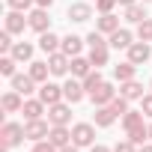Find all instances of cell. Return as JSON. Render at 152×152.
I'll return each instance as SVG.
<instances>
[{
	"label": "cell",
	"instance_id": "obj_5",
	"mask_svg": "<svg viewBox=\"0 0 152 152\" xmlns=\"http://www.w3.org/2000/svg\"><path fill=\"white\" fill-rule=\"evenodd\" d=\"M24 131H27V140L39 143V140H48L51 122H45V119H30V122H24Z\"/></svg>",
	"mask_w": 152,
	"mask_h": 152
},
{
	"label": "cell",
	"instance_id": "obj_26",
	"mask_svg": "<svg viewBox=\"0 0 152 152\" xmlns=\"http://www.w3.org/2000/svg\"><path fill=\"white\" fill-rule=\"evenodd\" d=\"M33 87H36V81L30 78V75H15V78H12V90H15V93H21L24 99L33 93Z\"/></svg>",
	"mask_w": 152,
	"mask_h": 152
},
{
	"label": "cell",
	"instance_id": "obj_22",
	"mask_svg": "<svg viewBox=\"0 0 152 152\" xmlns=\"http://www.w3.org/2000/svg\"><path fill=\"white\" fill-rule=\"evenodd\" d=\"M96 30H99V33H104V36H110V33H116V30H119V18H116L113 12H104L102 18H96Z\"/></svg>",
	"mask_w": 152,
	"mask_h": 152
},
{
	"label": "cell",
	"instance_id": "obj_12",
	"mask_svg": "<svg viewBox=\"0 0 152 152\" xmlns=\"http://www.w3.org/2000/svg\"><path fill=\"white\" fill-rule=\"evenodd\" d=\"M131 42H134V33H131V30H125V27H119L116 33H110V36H107V45H110V48H116V51H128V48H131Z\"/></svg>",
	"mask_w": 152,
	"mask_h": 152
},
{
	"label": "cell",
	"instance_id": "obj_13",
	"mask_svg": "<svg viewBox=\"0 0 152 152\" xmlns=\"http://www.w3.org/2000/svg\"><path fill=\"white\" fill-rule=\"evenodd\" d=\"M0 107H3V113H21L24 96L15 93V90H9V93H3V99H0Z\"/></svg>",
	"mask_w": 152,
	"mask_h": 152
},
{
	"label": "cell",
	"instance_id": "obj_6",
	"mask_svg": "<svg viewBox=\"0 0 152 152\" xmlns=\"http://www.w3.org/2000/svg\"><path fill=\"white\" fill-rule=\"evenodd\" d=\"M63 96H66V102H69V104H78V102L87 96L84 81H81V78H69V81L63 84Z\"/></svg>",
	"mask_w": 152,
	"mask_h": 152
},
{
	"label": "cell",
	"instance_id": "obj_4",
	"mask_svg": "<svg viewBox=\"0 0 152 152\" xmlns=\"http://www.w3.org/2000/svg\"><path fill=\"white\" fill-rule=\"evenodd\" d=\"M27 27H30V21H27V15H24V12L9 9V12L3 15V30H9L12 36H15V33H24Z\"/></svg>",
	"mask_w": 152,
	"mask_h": 152
},
{
	"label": "cell",
	"instance_id": "obj_21",
	"mask_svg": "<svg viewBox=\"0 0 152 152\" xmlns=\"http://www.w3.org/2000/svg\"><path fill=\"white\" fill-rule=\"evenodd\" d=\"M93 69H96V66L90 63V57H81V54H78V57H72V78H81V81H84Z\"/></svg>",
	"mask_w": 152,
	"mask_h": 152
},
{
	"label": "cell",
	"instance_id": "obj_20",
	"mask_svg": "<svg viewBox=\"0 0 152 152\" xmlns=\"http://www.w3.org/2000/svg\"><path fill=\"white\" fill-rule=\"evenodd\" d=\"M60 51H63L66 57H78V54L84 51V39H81V36H75V33H69V36H63Z\"/></svg>",
	"mask_w": 152,
	"mask_h": 152
},
{
	"label": "cell",
	"instance_id": "obj_42",
	"mask_svg": "<svg viewBox=\"0 0 152 152\" xmlns=\"http://www.w3.org/2000/svg\"><path fill=\"white\" fill-rule=\"evenodd\" d=\"M36 6H42V9H51V6H54V0H36Z\"/></svg>",
	"mask_w": 152,
	"mask_h": 152
},
{
	"label": "cell",
	"instance_id": "obj_28",
	"mask_svg": "<svg viewBox=\"0 0 152 152\" xmlns=\"http://www.w3.org/2000/svg\"><path fill=\"white\" fill-rule=\"evenodd\" d=\"M149 15H146V6H140V3H131V6H125V21L128 24H140V21H146Z\"/></svg>",
	"mask_w": 152,
	"mask_h": 152
},
{
	"label": "cell",
	"instance_id": "obj_30",
	"mask_svg": "<svg viewBox=\"0 0 152 152\" xmlns=\"http://www.w3.org/2000/svg\"><path fill=\"white\" fill-rule=\"evenodd\" d=\"M128 134V140L134 143V146H143V143H149V125H134L131 131H125Z\"/></svg>",
	"mask_w": 152,
	"mask_h": 152
},
{
	"label": "cell",
	"instance_id": "obj_8",
	"mask_svg": "<svg viewBox=\"0 0 152 152\" xmlns=\"http://www.w3.org/2000/svg\"><path fill=\"white\" fill-rule=\"evenodd\" d=\"M27 21H30V30H36V33H48V30H51V18H48V9H42V6L30 9Z\"/></svg>",
	"mask_w": 152,
	"mask_h": 152
},
{
	"label": "cell",
	"instance_id": "obj_24",
	"mask_svg": "<svg viewBox=\"0 0 152 152\" xmlns=\"http://www.w3.org/2000/svg\"><path fill=\"white\" fill-rule=\"evenodd\" d=\"M27 75H30V78H33L36 84H45V81H48V75H51V66H48V60H45V63H42V60H33Z\"/></svg>",
	"mask_w": 152,
	"mask_h": 152
},
{
	"label": "cell",
	"instance_id": "obj_15",
	"mask_svg": "<svg viewBox=\"0 0 152 152\" xmlns=\"http://www.w3.org/2000/svg\"><path fill=\"white\" fill-rule=\"evenodd\" d=\"M119 96L128 99V102H140V99H143V84L134 81V78H131V81H122V84H119Z\"/></svg>",
	"mask_w": 152,
	"mask_h": 152
},
{
	"label": "cell",
	"instance_id": "obj_32",
	"mask_svg": "<svg viewBox=\"0 0 152 152\" xmlns=\"http://www.w3.org/2000/svg\"><path fill=\"white\" fill-rule=\"evenodd\" d=\"M102 84H104V78H102V72H99V69H93V72L87 75V78H84V90H87V96H90V93H93L96 87H102Z\"/></svg>",
	"mask_w": 152,
	"mask_h": 152
},
{
	"label": "cell",
	"instance_id": "obj_36",
	"mask_svg": "<svg viewBox=\"0 0 152 152\" xmlns=\"http://www.w3.org/2000/svg\"><path fill=\"white\" fill-rule=\"evenodd\" d=\"M110 107H113V110H116V116H122V113H125V110H128V99H122V96H116V99H113V102H110Z\"/></svg>",
	"mask_w": 152,
	"mask_h": 152
},
{
	"label": "cell",
	"instance_id": "obj_9",
	"mask_svg": "<svg viewBox=\"0 0 152 152\" xmlns=\"http://www.w3.org/2000/svg\"><path fill=\"white\" fill-rule=\"evenodd\" d=\"M116 96H119V93H116V90H113V84H107V81H104L102 87H96V90L90 93V99H93V107H102V104H110V102H113Z\"/></svg>",
	"mask_w": 152,
	"mask_h": 152
},
{
	"label": "cell",
	"instance_id": "obj_16",
	"mask_svg": "<svg viewBox=\"0 0 152 152\" xmlns=\"http://www.w3.org/2000/svg\"><path fill=\"white\" fill-rule=\"evenodd\" d=\"M45 102L42 99H24V107H21V113H24V119L30 122V119H42V113H45Z\"/></svg>",
	"mask_w": 152,
	"mask_h": 152
},
{
	"label": "cell",
	"instance_id": "obj_48",
	"mask_svg": "<svg viewBox=\"0 0 152 152\" xmlns=\"http://www.w3.org/2000/svg\"><path fill=\"white\" fill-rule=\"evenodd\" d=\"M143 3H149V0H143Z\"/></svg>",
	"mask_w": 152,
	"mask_h": 152
},
{
	"label": "cell",
	"instance_id": "obj_45",
	"mask_svg": "<svg viewBox=\"0 0 152 152\" xmlns=\"http://www.w3.org/2000/svg\"><path fill=\"white\" fill-rule=\"evenodd\" d=\"M131 3H137V0H119V6H131Z\"/></svg>",
	"mask_w": 152,
	"mask_h": 152
},
{
	"label": "cell",
	"instance_id": "obj_40",
	"mask_svg": "<svg viewBox=\"0 0 152 152\" xmlns=\"http://www.w3.org/2000/svg\"><path fill=\"white\" fill-rule=\"evenodd\" d=\"M140 110H143V113H146V116H149V119H152V93H149V96H143V99H140Z\"/></svg>",
	"mask_w": 152,
	"mask_h": 152
},
{
	"label": "cell",
	"instance_id": "obj_41",
	"mask_svg": "<svg viewBox=\"0 0 152 152\" xmlns=\"http://www.w3.org/2000/svg\"><path fill=\"white\" fill-rule=\"evenodd\" d=\"M90 152H113V149H107V146H102V143H93Z\"/></svg>",
	"mask_w": 152,
	"mask_h": 152
},
{
	"label": "cell",
	"instance_id": "obj_17",
	"mask_svg": "<svg viewBox=\"0 0 152 152\" xmlns=\"http://www.w3.org/2000/svg\"><path fill=\"white\" fill-rule=\"evenodd\" d=\"M48 140H51L57 149H63V146H69V143H72V128H69V125H51Z\"/></svg>",
	"mask_w": 152,
	"mask_h": 152
},
{
	"label": "cell",
	"instance_id": "obj_29",
	"mask_svg": "<svg viewBox=\"0 0 152 152\" xmlns=\"http://www.w3.org/2000/svg\"><path fill=\"white\" fill-rule=\"evenodd\" d=\"M143 116H146L143 110H131V107H128V110L122 113V128H125V131H131L134 125H143Z\"/></svg>",
	"mask_w": 152,
	"mask_h": 152
},
{
	"label": "cell",
	"instance_id": "obj_33",
	"mask_svg": "<svg viewBox=\"0 0 152 152\" xmlns=\"http://www.w3.org/2000/svg\"><path fill=\"white\" fill-rule=\"evenodd\" d=\"M137 39L140 42H152V18H146V21L137 24Z\"/></svg>",
	"mask_w": 152,
	"mask_h": 152
},
{
	"label": "cell",
	"instance_id": "obj_44",
	"mask_svg": "<svg viewBox=\"0 0 152 152\" xmlns=\"http://www.w3.org/2000/svg\"><path fill=\"white\" fill-rule=\"evenodd\" d=\"M137 152H152V140H149V143H143V146H137Z\"/></svg>",
	"mask_w": 152,
	"mask_h": 152
},
{
	"label": "cell",
	"instance_id": "obj_34",
	"mask_svg": "<svg viewBox=\"0 0 152 152\" xmlns=\"http://www.w3.org/2000/svg\"><path fill=\"white\" fill-rule=\"evenodd\" d=\"M6 6L15 9V12H27V9L36 6V0H6Z\"/></svg>",
	"mask_w": 152,
	"mask_h": 152
},
{
	"label": "cell",
	"instance_id": "obj_38",
	"mask_svg": "<svg viewBox=\"0 0 152 152\" xmlns=\"http://www.w3.org/2000/svg\"><path fill=\"white\" fill-rule=\"evenodd\" d=\"M30 152H60V149H57V146H54L51 140H39V143H36V146H33Z\"/></svg>",
	"mask_w": 152,
	"mask_h": 152
},
{
	"label": "cell",
	"instance_id": "obj_14",
	"mask_svg": "<svg viewBox=\"0 0 152 152\" xmlns=\"http://www.w3.org/2000/svg\"><path fill=\"white\" fill-rule=\"evenodd\" d=\"M93 122H96L99 128H110V125L116 122V110H113L110 104H102V107L93 110Z\"/></svg>",
	"mask_w": 152,
	"mask_h": 152
},
{
	"label": "cell",
	"instance_id": "obj_19",
	"mask_svg": "<svg viewBox=\"0 0 152 152\" xmlns=\"http://www.w3.org/2000/svg\"><path fill=\"white\" fill-rule=\"evenodd\" d=\"M87 57H90V63H93L96 69H102V66H107V60H110V45H107V42H104V45H93Z\"/></svg>",
	"mask_w": 152,
	"mask_h": 152
},
{
	"label": "cell",
	"instance_id": "obj_1",
	"mask_svg": "<svg viewBox=\"0 0 152 152\" xmlns=\"http://www.w3.org/2000/svg\"><path fill=\"white\" fill-rule=\"evenodd\" d=\"M96 128H99L96 122H75L72 125V143L81 146V149L84 146H93L96 143Z\"/></svg>",
	"mask_w": 152,
	"mask_h": 152
},
{
	"label": "cell",
	"instance_id": "obj_27",
	"mask_svg": "<svg viewBox=\"0 0 152 152\" xmlns=\"http://www.w3.org/2000/svg\"><path fill=\"white\" fill-rule=\"evenodd\" d=\"M9 54H12L18 63H33V45H30V42H15Z\"/></svg>",
	"mask_w": 152,
	"mask_h": 152
},
{
	"label": "cell",
	"instance_id": "obj_39",
	"mask_svg": "<svg viewBox=\"0 0 152 152\" xmlns=\"http://www.w3.org/2000/svg\"><path fill=\"white\" fill-rule=\"evenodd\" d=\"M113 152H137V146H134L131 140H119V143L113 146Z\"/></svg>",
	"mask_w": 152,
	"mask_h": 152
},
{
	"label": "cell",
	"instance_id": "obj_43",
	"mask_svg": "<svg viewBox=\"0 0 152 152\" xmlns=\"http://www.w3.org/2000/svg\"><path fill=\"white\" fill-rule=\"evenodd\" d=\"M78 149H81V146H75V143H69V146H63L60 152H78Z\"/></svg>",
	"mask_w": 152,
	"mask_h": 152
},
{
	"label": "cell",
	"instance_id": "obj_18",
	"mask_svg": "<svg viewBox=\"0 0 152 152\" xmlns=\"http://www.w3.org/2000/svg\"><path fill=\"white\" fill-rule=\"evenodd\" d=\"M66 15H69V21H75V24H84V21L93 18V6H90V3H72Z\"/></svg>",
	"mask_w": 152,
	"mask_h": 152
},
{
	"label": "cell",
	"instance_id": "obj_47",
	"mask_svg": "<svg viewBox=\"0 0 152 152\" xmlns=\"http://www.w3.org/2000/svg\"><path fill=\"white\" fill-rule=\"evenodd\" d=\"M149 90H152V81H149Z\"/></svg>",
	"mask_w": 152,
	"mask_h": 152
},
{
	"label": "cell",
	"instance_id": "obj_35",
	"mask_svg": "<svg viewBox=\"0 0 152 152\" xmlns=\"http://www.w3.org/2000/svg\"><path fill=\"white\" fill-rule=\"evenodd\" d=\"M12 45H15V42H12V33H9V30H3V33H0V54H9V51H12Z\"/></svg>",
	"mask_w": 152,
	"mask_h": 152
},
{
	"label": "cell",
	"instance_id": "obj_23",
	"mask_svg": "<svg viewBox=\"0 0 152 152\" xmlns=\"http://www.w3.org/2000/svg\"><path fill=\"white\" fill-rule=\"evenodd\" d=\"M60 45H63V39H60L57 33H51V30H48V33H39V48H42L48 57H51V54H57V51H60Z\"/></svg>",
	"mask_w": 152,
	"mask_h": 152
},
{
	"label": "cell",
	"instance_id": "obj_3",
	"mask_svg": "<svg viewBox=\"0 0 152 152\" xmlns=\"http://www.w3.org/2000/svg\"><path fill=\"white\" fill-rule=\"evenodd\" d=\"M48 122L51 125H69L72 122V104L63 99V102H57V104H51L48 107Z\"/></svg>",
	"mask_w": 152,
	"mask_h": 152
},
{
	"label": "cell",
	"instance_id": "obj_37",
	"mask_svg": "<svg viewBox=\"0 0 152 152\" xmlns=\"http://www.w3.org/2000/svg\"><path fill=\"white\" fill-rule=\"evenodd\" d=\"M113 6H119V0H96V9L104 15V12H113Z\"/></svg>",
	"mask_w": 152,
	"mask_h": 152
},
{
	"label": "cell",
	"instance_id": "obj_10",
	"mask_svg": "<svg viewBox=\"0 0 152 152\" xmlns=\"http://www.w3.org/2000/svg\"><path fill=\"white\" fill-rule=\"evenodd\" d=\"M128 60L134 63V66H143L146 60H152V48H149V42H131V48H128Z\"/></svg>",
	"mask_w": 152,
	"mask_h": 152
},
{
	"label": "cell",
	"instance_id": "obj_31",
	"mask_svg": "<svg viewBox=\"0 0 152 152\" xmlns=\"http://www.w3.org/2000/svg\"><path fill=\"white\" fill-rule=\"evenodd\" d=\"M15 57L12 54H3L0 57V75H3V78H15Z\"/></svg>",
	"mask_w": 152,
	"mask_h": 152
},
{
	"label": "cell",
	"instance_id": "obj_2",
	"mask_svg": "<svg viewBox=\"0 0 152 152\" xmlns=\"http://www.w3.org/2000/svg\"><path fill=\"white\" fill-rule=\"evenodd\" d=\"M24 140H27L24 125H18V122H3V128H0V143H6L9 149H15V146H21Z\"/></svg>",
	"mask_w": 152,
	"mask_h": 152
},
{
	"label": "cell",
	"instance_id": "obj_25",
	"mask_svg": "<svg viewBox=\"0 0 152 152\" xmlns=\"http://www.w3.org/2000/svg\"><path fill=\"white\" fill-rule=\"evenodd\" d=\"M134 75H137V66H134L131 60H125V63H116V66H113V78H116L119 84H122V81H131Z\"/></svg>",
	"mask_w": 152,
	"mask_h": 152
},
{
	"label": "cell",
	"instance_id": "obj_11",
	"mask_svg": "<svg viewBox=\"0 0 152 152\" xmlns=\"http://www.w3.org/2000/svg\"><path fill=\"white\" fill-rule=\"evenodd\" d=\"M39 99L51 107V104H57V102H63L66 96H63V87L60 84H51V81H45L42 87H39Z\"/></svg>",
	"mask_w": 152,
	"mask_h": 152
},
{
	"label": "cell",
	"instance_id": "obj_7",
	"mask_svg": "<svg viewBox=\"0 0 152 152\" xmlns=\"http://www.w3.org/2000/svg\"><path fill=\"white\" fill-rule=\"evenodd\" d=\"M48 66H51V75H54V78H63V75L72 72V57H66L63 51H57V54L48 57Z\"/></svg>",
	"mask_w": 152,
	"mask_h": 152
},
{
	"label": "cell",
	"instance_id": "obj_46",
	"mask_svg": "<svg viewBox=\"0 0 152 152\" xmlns=\"http://www.w3.org/2000/svg\"><path fill=\"white\" fill-rule=\"evenodd\" d=\"M149 140H152V122H149Z\"/></svg>",
	"mask_w": 152,
	"mask_h": 152
}]
</instances>
